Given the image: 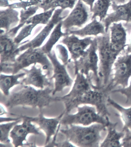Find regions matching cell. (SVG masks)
Returning a JSON list of instances; mask_svg holds the SVG:
<instances>
[{
	"label": "cell",
	"mask_w": 131,
	"mask_h": 147,
	"mask_svg": "<svg viewBox=\"0 0 131 147\" xmlns=\"http://www.w3.org/2000/svg\"><path fill=\"white\" fill-rule=\"evenodd\" d=\"M53 90L51 86L36 90L31 86L24 85L20 90L6 96L7 98L3 103L10 109L18 106H28L32 108H38L41 111L51 103L60 101L59 97L52 95Z\"/></svg>",
	"instance_id": "cell-1"
},
{
	"label": "cell",
	"mask_w": 131,
	"mask_h": 147,
	"mask_svg": "<svg viewBox=\"0 0 131 147\" xmlns=\"http://www.w3.org/2000/svg\"><path fill=\"white\" fill-rule=\"evenodd\" d=\"M107 130L106 126L99 123H94L89 126L71 125L66 126L60 132L76 146L100 147L102 132Z\"/></svg>",
	"instance_id": "cell-2"
},
{
	"label": "cell",
	"mask_w": 131,
	"mask_h": 147,
	"mask_svg": "<svg viewBox=\"0 0 131 147\" xmlns=\"http://www.w3.org/2000/svg\"><path fill=\"white\" fill-rule=\"evenodd\" d=\"M113 90L109 83L106 86H97L65 106V113H70L72 110L80 105H89L95 107L100 114L105 117H109L110 114L107 108V99Z\"/></svg>",
	"instance_id": "cell-3"
},
{
	"label": "cell",
	"mask_w": 131,
	"mask_h": 147,
	"mask_svg": "<svg viewBox=\"0 0 131 147\" xmlns=\"http://www.w3.org/2000/svg\"><path fill=\"white\" fill-rule=\"evenodd\" d=\"M99 53V74L103 81L102 85L106 86L109 83L113 68L120 53L114 52L110 47L109 30L104 35L96 37Z\"/></svg>",
	"instance_id": "cell-4"
},
{
	"label": "cell",
	"mask_w": 131,
	"mask_h": 147,
	"mask_svg": "<svg viewBox=\"0 0 131 147\" xmlns=\"http://www.w3.org/2000/svg\"><path fill=\"white\" fill-rule=\"evenodd\" d=\"M40 64L43 69L47 71L49 78L51 77L53 66L47 55L44 53L41 48H29L16 58L13 63H8L10 74H15L31 65Z\"/></svg>",
	"instance_id": "cell-5"
},
{
	"label": "cell",
	"mask_w": 131,
	"mask_h": 147,
	"mask_svg": "<svg viewBox=\"0 0 131 147\" xmlns=\"http://www.w3.org/2000/svg\"><path fill=\"white\" fill-rule=\"evenodd\" d=\"M77 108V112L74 114L65 113L60 121V125L65 126L71 125L88 126L99 123L106 126L109 119V117H105L100 114L95 107L84 105Z\"/></svg>",
	"instance_id": "cell-6"
},
{
	"label": "cell",
	"mask_w": 131,
	"mask_h": 147,
	"mask_svg": "<svg viewBox=\"0 0 131 147\" xmlns=\"http://www.w3.org/2000/svg\"><path fill=\"white\" fill-rule=\"evenodd\" d=\"M98 51L97 42L96 37L84 55L78 60L74 61L75 71H78L86 77H88L92 72L95 81V85L99 86L102 85L100 83V78L99 74V58Z\"/></svg>",
	"instance_id": "cell-7"
},
{
	"label": "cell",
	"mask_w": 131,
	"mask_h": 147,
	"mask_svg": "<svg viewBox=\"0 0 131 147\" xmlns=\"http://www.w3.org/2000/svg\"><path fill=\"white\" fill-rule=\"evenodd\" d=\"M112 79L109 82L114 89L118 86L122 88L128 86L131 77V53H125L118 57L115 61Z\"/></svg>",
	"instance_id": "cell-8"
},
{
	"label": "cell",
	"mask_w": 131,
	"mask_h": 147,
	"mask_svg": "<svg viewBox=\"0 0 131 147\" xmlns=\"http://www.w3.org/2000/svg\"><path fill=\"white\" fill-rule=\"evenodd\" d=\"M47 55L53 66V75L50 78L55 81L52 92V95L54 96L57 92H62L65 88L71 86L74 81L67 71L66 65L60 63L54 51Z\"/></svg>",
	"instance_id": "cell-9"
},
{
	"label": "cell",
	"mask_w": 131,
	"mask_h": 147,
	"mask_svg": "<svg viewBox=\"0 0 131 147\" xmlns=\"http://www.w3.org/2000/svg\"><path fill=\"white\" fill-rule=\"evenodd\" d=\"M63 11L64 10L61 8L55 9L51 20L40 32L31 40L27 42H26V44L19 47L20 52L29 48H38L40 47L52 31L55 26L62 21L68 16V14H64Z\"/></svg>",
	"instance_id": "cell-10"
},
{
	"label": "cell",
	"mask_w": 131,
	"mask_h": 147,
	"mask_svg": "<svg viewBox=\"0 0 131 147\" xmlns=\"http://www.w3.org/2000/svg\"><path fill=\"white\" fill-rule=\"evenodd\" d=\"M76 79L72 88L66 95L59 97L60 101H62L66 106L70 103L75 99L82 95L86 92L92 89L95 88L97 86L92 83L91 75L86 77L82 73L78 71H75Z\"/></svg>",
	"instance_id": "cell-11"
},
{
	"label": "cell",
	"mask_w": 131,
	"mask_h": 147,
	"mask_svg": "<svg viewBox=\"0 0 131 147\" xmlns=\"http://www.w3.org/2000/svg\"><path fill=\"white\" fill-rule=\"evenodd\" d=\"M88 7L81 0H78L69 15L62 21V28L68 32L72 27H81L90 19Z\"/></svg>",
	"instance_id": "cell-12"
},
{
	"label": "cell",
	"mask_w": 131,
	"mask_h": 147,
	"mask_svg": "<svg viewBox=\"0 0 131 147\" xmlns=\"http://www.w3.org/2000/svg\"><path fill=\"white\" fill-rule=\"evenodd\" d=\"M66 33L60 42L68 48L71 56L70 60L76 61L84 55L87 48L92 44L93 38L89 36L80 39L77 35Z\"/></svg>",
	"instance_id": "cell-13"
},
{
	"label": "cell",
	"mask_w": 131,
	"mask_h": 147,
	"mask_svg": "<svg viewBox=\"0 0 131 147\" xmlns=\"http://www.w3.org/2000/svg\"><path fill=\"white\" fill-rule=\"evenodd\" d=\"M22 119V123L15 125L11 130L10 137L12 139V143L14 147L23 146L24 141L27 142L28 134L40 135L39 128H37L27 116L20 115Z\"/></svg>",
	"instance_id": "cell-14"
},
{
	"label": "cell",
	"mask_w": 131,
	"mask_h": 147,
	"mask_svg": "<svg viewBox=\"0 0 131 147\" xmlns=\"http://www.w3.org/2000/svg\"><path fill=\"white\" fill-rule=\"evenodd\" d=\"M65 113V111L55 118H45L43 114V110L39 111L38 115L32 117L27 116V118L33 123L39 126V128L43 130L45 133L46 139L45 146L50 142L51 138L59 131L60 126V122Z\"/></svg>",
	"instance_id": "cell-15"
},
{
	"label": "cell",
	"mask_w": 131,
	"mask_h": 147,
	"mask_svg": "<svg viewBox=\"0 0 131 147\" xmlns=\"http://www.w3.org/2000/svg\"><path fill=\"white\" fill-rule=\"evenodd\" d=\"M111 6L113 12L108 14L102 21L106 33L109 32L110 26L114 23L124 21L127 23H131V0L120 5H117L112 2Z\"/></svg>",
	"instance_id": "cell-16"
},
{
	"label": "cell",
	"mask_w": 131,
	"mask_h": 147,
	"mask_svg": "<svg viewBox=\"0 0 131 147\" xmlns=\"http://www.w3.org/2000/svg\"><path fill=\"white\" fill-rule=\"evenodd\" d=\"M19 45L16 44L12 37L1 29L0 52L1 63H13L19 54Z\"/></svg>",
	"instance_id": "cell-17"
},
{
	"label": "cell",
	"mask_w": 131,
	"mask_h": 147,
	"mask_svg": "<svg viewBox=\"0 0 131 147\" xmlns=\"http://www.w3.org/2000/svg\"><path fill=\"white\" fill-rule=\"evenodd\" d=\"M36 64L30 69H23L26 73V77L21 81V85L33 86L43 89L51 86V80L47 74H43L41 68L36 67Z\"/></svg>",
	"instance_id": "cell-18"
},
{
	"label": "cell",
	"mask_w": 131,
	"mask_h": 147,
	"mask_svg": "<svg viewBox=\"0 0 131 147\" xmlns=\"http://www.w3.org/2000/svg\"><path fill=\"white\" fill-rule=\"evenodd\" d=\"M110 47L114 52L120 53L127 46V35L121 22L114 23L110 26Z\"/></svg>",
	"instance_id": "cell-19"
},
{
	"label": "cell",
	"mask_w": 131,
	"mask_h": 147,
	"mask_svg": "<svg viewBox=\"0 0 131 147\" xmlns=\"http://www.w3.org/2000/svg\"><path fill=\"white\" fill-rule=\"evenodd\" d=\"M117 123H112L108 121L106 125L107 134L105 138L101 142L100 147H121V140L125 135V131L118 132L116 129Z\"/></svg>",
	"instance_id": "cell-20"
},
{
	"label": "cell",
	"mask_w": 131,
	"mask_h": 147,
	"mask_svg": "<svg viewBox=\"0 0 131 147\" xmlns=\"http://www.w3.org/2000/svg\"><path fill=\"white\" fill-rule=\"evenodd\" d=\"M96 18L92 20V22L84 28L77 30H70L67 33L81 37L89 36H97L99 34L104 35L106 33L104 25L102 22L98 21Z\"/></svg>",
	"instance_id": "cell-21"
},
{
	"label": "cell",
	"mask_w": 131,
	"mask_h": 147,
	"mask_svg": "<svg viewBox=\"0 0 131 147\" xmlns=\"http://www.w3.org/2000/svg\"><path fill=\"white\" fill-rule=\"evenodd\" d=\"M1 29L8 31L20 22L19 12L15 9L8 7L5 10H1L0 12Z\"/></svg>",
	"instance_id": "cell-22"
},
{
	"label": "cell",
	"mask_w": 131,
	"mask_h": 147,
	"mask_svg": "<svg viewBox=\"0 0 131 147\" xmlns=\"http://www.w3.org/2000/svg\"><path fill=\"white\" fill-rule=\"evenodd\" d=\"M26 76L25 72L15 74L7 75L1 73L0 88L3 94L5 96L10 95V90L16 85H21L19 79Z\"/></svg>",
	"instance_id": "cell-23"
},
{
	"label": "cell",
	"mask_w": 131,
	"mask_h": 147,
	"mask_svg": "<svg viewBox=\"0 0 131 147\" xmlns=\"http://www.w3.org/2000/svg\"><path fill=\"white\" fill-rule=\"evenodd\" d=\"M107 103L119 112V114H116V115L119 116L122 121L124 124L123 130L131 132V107L125 108L111 99L110 96L107 99Z\"/></svg>",
	"instance_id": "cell-24"
},
{
	"label": "cell",
	"mask_w": 131,
	"mask_h": 147,
	"mask_svg": "<svg viewBox=\"0 0 131 147\" xmlns=\"http://www.w3.org/2000/svg\"><path fill=\"white\" fill-rule=\"evenodd\" d=\"M111 4V0H97L91 11L92 13V20L99 17V21L102 22L107 15L108 10Z\"/></svg>",
	"instance_id": "cell-25"
},
{
	"label": "cell",
	"mask_w": 131,
	"mask_h": 147,
	"mask_svg": "<svg viewBox=\"0 0 131 147\" xmlns=\"http://www.w3.org/2000/svg\"><path fill=\"white\" fill-rule=\"evenodd\" d=\"M61 29L62 21L57 24L50 35L48 40L44 44V46L41 47L43 52L46 54L51 53L53 47L57 42L61 36L66 35V33L63 32Z\"/></svg>",
	"instance_id": "cell-26"
},
{
	"label": "cell",
	"mask_w": 131,
	"mask_h": 147,
	"mask_svg": "<svg viewBox=\"0 0 131 147\" xmlns=\"http://www.w3.org/2000/svg\"><path fill=\"white\" fill-rule=\"evenodd\" d=\"M22 121L20 119L15 121L9 122L2 123L0 125V141L1 144L4 145L10 144L11 141L9 139L10 134L11 130L15 125Z\"/></svg>",
	"instance_id": "cell-27"
},
{
	"label": "cell",
	"mask_w": 131,
	"mask_h": 147,
	"mask_svg": "<svg viewBox=\"0 0 131 147\" xmlns=\"http://www.w3.org/2000/svg\"><path fill=\"white\" fill-rule=\"evenodd\" d=\"M55 10V9H52L35 15L27 20L26 24H31L36 26L39 24L47 25L51 20Z\"/></svg>",
	"instance_id": "cell-28"
},
{
	"label": "cell",
	"mask_w": 131,
	"mask_h": 147,
	"mask_svg": "<svg viewBox=\"0 0 131 147\" xmlns=\"http://www.w3.org/2000/svg\"><path fill=\"white\" fill-rule=\"evenodd\" d=\"M77 1V0H56L44 8L43 11H46L57 7H60L64 10L68 8L73 9Z\"/></svg>",
	"instance_id": "cell-29"
},
{
	"label": "cell",
	"mask_w": 131,
	"mask_h": 147,
	"mask_svg": "<svg viewBox=\"0 0 131 147\" xmlns=\"http://www.w3.org/2000/svg\"><path fill=\"white\" fill-rule=\"evenodd\" d=\"M36 26V25L31 24H26L24 27H23L18 35L14 39L15 43L19 45L22 41L31 34L33 30Z\"/></svg>",
	"instance_id": "cell-30"
},
{
	"label": "cell",
	"mask_w": 131,
	"mask_h": 147,
	"mask_svg": "<svg viewBox=\"0 0 131 147\" xmlns=\"http://www.w3.org/2000/svg\"><path fill=\"white\" fill-rule=\"evenodd\" d=\"M39 8V5H37L30 7L26 10L22 9L20 12V21L19 24H26L27 20L34 15Z\"/></svg>",
	"instance_id": "cell-31"
},
{
	"label": "cell",
	"mask_w": 131,
	"mask_h": 147,
	"mask_svg": "<svg viewBox=\"0 0 131 147\" xmlns=\"http://www.w3.org/2000/svg\"><path fill=\"white\" fill-rule=\"evenodd\" d=\"M55 49L58 57L62 61L63 64L67 65L70 62L68 50L61 44L57 45Z\"/></svg>",
	"instance_id": "cell-32"
},
{
	"label": "cell",
	"mask_w": 131,
	"mask_h": 147,
	"mask_svg": "<svg viewBox=\"0 0 131 147\" xmlns=\"http://www.w3.org/2000/svg\"><path fill=\"white\" fill-rule=\"evenodd\" d=\"M112 93H120L125 95L126 97L125 102L127 103L128 101L131 100V80L128 86L126 87L122 88L119 89L114 90L111 92Z\"/></svg>",
	"instance_id": "cell-33"
},
{
	"label": "cell",
	"mask_w": 131,
	"mask_h": 147,
	"mask_svg": "<svg viewBox=\"0 0 131 147\" xmlns=\"http://www.w3.org/2000/svg\"><path fill=\"white\" fill-rule=\"evenodd\" d=\"M38 3L34 2H24L22 1L10 4L9 7L13 9H21L26 10L30 7L39 5Z\"/></svg>",
	"instance_id": "cell-34"
},
{
	"label": "cell",
	"mask_w": 131,
	"mask_h": 147,
	"mask_svg": "<svg viewBox=\"0 0 131 147\" xmlns=\"http://www.w3.org/2000/svg\"><path fill=\"white\" fill-rule=\"evenodd\" d=\"M125 132V135L122 140V147H131V132Z\"/></svg>",
	"instance_id": "cell-35"
},
{
	"label": "cell",
	"mask_w": 131,
	"mask_h": 147,
	"mask_svg": "<svg viewBox=\"0 0 131 147\" xmlns=\"http://www.w3.org/2000/svg\"><path fill=\"white\" fill-rule=\"evenodd\" d=\"M18 117L16 118H12V117H1V123L4 122H9L15 121L18 120L22 118L20 115H18Z\"/></svg>",
	"instance_id": "cell-36"
},
{
	"label": "cell",
	"mask_w": 131,
	"mask_h": 147,
	"mask_svg": "<svg viewBox=\"0 0 131 147\" xmlns=\"http://www.w3.org/2000/svg\"><path fill=\"white\" fill-rule=\"evenodd\" d=\"M55 1L56 0H42L38 5L40 8L43 9L47 6Z\"/></svg>",
	"instance_id": "cell-37"
},
{
	"label": "cell",
	"mask_w": 131,
	"mask_h": 147,
	"mask_svg": "<svg viewBox=\"0 0 131 147\" xmlns=\"http://www.w3.org/2000/svg\"><path fill=\"white\" fill-rule=\"evenodd\" d=\"M81 1L90 7V10L91 12L93 8L95 0H81Z\"/></svg>",
	"instance_id": "cell-38"
},
{
	"label": "cell",
	"mask_w": 131,
	"mask_h": 147,
	"mask_svg": "<svg viewBox=\"0 0 131 147\" xmlns=\"http://www.w3.org/2000/svg\"><path fill=\"white\" fill-rule=\"evenodd\" d=\"M9 0H1L0 6L1 7H9L10 4Z\"/></svg>",
	"instance_id": "cell-39"
},
{
	"label": "cell",
	"mask_w": 131,
	"mask_h": 147,
	"mask_svg": "<svg viewBox=\"0 0 131 147\" xmlns=\"http://www.w3.org/2000/svg\"><path fill=\"white\" fill-rule=\"evenodd\" d=\"M129 1L130 0H111L112 2L115 3L117 5L125 4Z\"/></svg>",
	"instance_id": "cell-40"
},
{
	"label": "cell",
	"mask_w": 131,
	"mask_h": 147,
	"mask_svg": "<svg viewBox=\"0 0 131 147\" xmlns=\"http://www.w3.org/2000/svg\"><path fill=\"white\" fill-rule=\"evenodd\" d=\"M9 1H19L20 2H34L38 3V4L40 3L42 0H9Z\"/></svg>",
	"instance_id": "cell-41"
},
{
	"label": "cell",
	"mask_w": 131,
	"mask_h": 147,
	"mask_svg": "<svg viewBox=\"0 0 131 147\" xmlns=\"http://www.w3.org/2000/svg\"><path fill=\"white\" fill-rule=\"evenodd\" d=\"M126 53H131V42L127 45V47L126 50Z\"/></svg>",
	"instance_id": "cell-42"
},
{
	"label": "cell",
	"mask_w": 131,
	"mask_h": 147,
	"mask_svg": "<svg viewBox=\"0 0 131 147\" xmlns=\"http://www.w3.org/2000/svg\"><path fill=\"white\" fill-rule=\"evenodd\" d=\"M7 113V112L4 110V108L2 107V105L1 104V116L3 115L6 114Z\"/></svg>",
	"instance_id": "cell-43"
}]
</instances>
